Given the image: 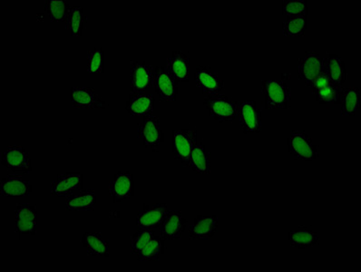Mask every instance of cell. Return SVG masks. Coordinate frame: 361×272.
<instances>
[{"label":"cell","instance_id":"obj_9","mask_svg":"<svg viewBox=\"0 0 361 272\" xmlns=\"http://www.w3.org/2000/svg\"><path fill=\"white\" fill-rule=\"evenodd\" d=\"M154 68L147 62H132L130 93H145L154 87Z\"/></svg>","mask_w":361,"mask_h":272},{"label":"cell","instance_id":"obj_31","mask_svg":"<svg viewBox=\"0 0 361 272\" xmlns=\"http://www.w3.org/2000/svg\"><path fill=\"white\" fill-rule=\"evenodd\" d=\"M307 30V17H287L283 23L285 37H302Z\"/></svg>","mask_w":361,"mask_h":272},{"label":"cell","instance_id":"obj_19","mask_svg":"<svg viewBox=\"0 0 361 272\" xmlns=\"http://www.w3.org/2000/svg\"><path fill=\"white\" fill-rule=\"evenodd\" d=\"M188 221L180 211H168L166 219L160 226V234L164 240L182 239L185 232Z\"/></svg>","mask_w":361,"mask_h":272},{"label":"cell","instance_id":"obj_11","mask_svg":"<svg viewBox=\"0 0 361 272\" xmlns=\"http://www.w3.org/2000/svg\"><path fill=\"white\" fill-rule=\"evenodd\" d=\"M168 211L166 204H144L136 217V226L138 229H157L166 219Z\"/></svg>","mask_w":361,"mask_h":272},{"label":"cell","instance_id":"obj_17","mask_svg":"<svg viewBox=\"0 0 361 272\" xmlns=\"http://www.w3.org/2000/svg\"><path fill=\"white\" fill-rule=\"evenodd\" d=\"M32 192V185L21 175H8L0 183V194L3 197L24 198Z\"/></svg>","mask_w":361,"mask_h":272},{"label":"cell","instance_id":"obj_24","mask_svg":"<svg viewBox=\"0 0 361 272\" xmlns=\"http://www.w3.org/2000/svg\"><path fill=\"white\" fill-rule=\"evenodd\" d=\"M289 242L291 247L296 249H308L314 247L319 242V234L309 226H298L290 230Z\"/></svg>","mask_w":361,"mask_h":272},{"label":"cell","instance_id":"obj_27","mask_svg":"<svg viewBox=\"0 0 361 272\" xmlns=\"http://www.w3.org/2000/svg\"><path fill=\"white\" fill-rule=\"evenodd\" d=\"M361 100L360 88L350 87L342 88L341 103V113L342 116H356L360 110Z\"/></svg>","mask_w":361,"mask_h":272},{"label":"cell","instance_id":"obj_1","mask_svg":"<svg viewBox=\"0 0 361 272\" xmlns=\"http://www.w3.org/2000/svg\"><path fill=\"white\" fill-rule=\"evenodd\" d=\"M204 106L209 116L221 123H232L238 116L239 103L226 94H217L204 98Z\"/></svg>","mask_w":361,"mask_h":272},{"label":"cell","instance_id":"obj_3","mask_svg":"<svg viewBox=\"0 0 361 272\" xmlns=\"http://www.w3.org/2000/svg\"><path fill=\"white\" fill-rule=\"evenodd\" d=\"M262 93L264 97L265 109H287L289 107L291 92L289 85L280 79H265L262 82Z\"/></svg>","mask_w":361,"mask_h":272},{"label":"cell","instance_id":"obj_25","mask_svg":"<svg viewBox=\"0 0 361 272\" xmlns=\"http://www.w3.org/2000/svg\"><path fill=\"white\" fill-rule=\"evenodd\" d=\"M324 73L331 78L332 83L341 85L346 83L348 72L346 64L341 56L329 54L324 60Z\"/></svg>","mask_w":361,"mask_h":272},{"label":"cell","instance_id":"obj_12","mask_svg":"<svg viewBox=\"0 0 361 272\" xmlns=\"http://www.w3.org/2000/svg\"><path fill=\"white\" fill-rule=\"evenodd\" d=\"M154 87L161 102H176L178 93L177 81L163 66L154 68Z\"/></svg>","mask_w":361,"mask_h":272},{"label":"cell","instance_id":"obj_7","mask_svg":"<svg viewBox=\"0 0 361 272\" xmlns=\"http://www.w3.org/2000/svg\"><path fill=\"white\" fill-rule=\"evenodd\" d=\"M237 117L239 118L240 130L243 134H259L262 131V110L255 101H240Z\"/></svg>","mask_w":361,"mask_h":272},{"label":"cell","instance_id":"obj_15","mask_svg":"<svg viewBox=\"0 0 361 272\" xmlns=\"http://www.w3.org/2000/svg\"><path fill=\"white\" fill-rule=\"evenodd\" d=\"M84 175L82 173H61L51 183L50 192L53 196L68 197L83 189Z\"/></svg>","mask_w":361,"mask_h":272},{"label":"cell","instance_id":"obj_23","mask_svg":"<svg viewBox=\"0 0 361 272\" xmlns=\"http://www.w3.org/2000/svg\"><path fill=\"white\" fill-rule=\"evenodd\" d=\"M97 194L94 190L82 189L66 197L68 211H92L96 207Z\"/></svg>","mask_w":361,"mask_h":272},{"label":"cell","instance_id":"obj_28","mask_svg":"<svg viewBox=\"0 0 361 272\" xmlns=\"http://www.w3.org/2000/svg\"><path fill=\"white\" fill-rule=\"evenodd\" d=\"M66 21V30L71 32V36L81 37L85 25L87 22V16L83 8L74 6L71 7Z\"/></svg>","mask_w":361,"mask_h":272},{"label":"cell","instance_id":"obj_34","mask_svg":"<svg viewBox=\"0 0 361 272\" xmlns=\"http://www.w3.org/2000/svg\"><path fill=\"white\" fill-rule=\"evenodd\" d=\"M155 235L154 230L139 229L131 239L132 254L137 255L139 252L150 242Z\"/></svg>","mask_w":361,"mask_h":272},{"label":"cell","instance_id":"obj_26","mask_svg":"<svg viewBox=\"0 0 361 272\" xmlns=\"http://www.w3.org/2000/svg\"><path fill=\"white\" fill-rule=\"evenodd\" d=\"M189 166L197 175H210L211 154L204 144L196 143L195 145L190 158Z\"/></svg>","mask_w":361,"mask_h":272},{"label":"cell","instance_id":"obj_20","mask_svg":"<svg viewBox=\"0 0 361 272\" xmlns=\"http://www.w3.org/2000/svg\"><path fill=\"white\" fill-rule=\"evenodd\" d=\"M155 98L151 93H130L126 103V109L132 116H148L153 115Z\"/></svg>","mask_w":361,"mask_h":272},{"label":"cell","instance_id":"obj_21","mask_svg":"<svg viewBox=\"0 0 361 272\" xmlns=\"http://www.w3.org/2000/svg\"><path fill=\"white\" fill-rule=\"evenodd\" d=\"M84 248L90 257L109 258L110 254L109 240L100 233L88 232L82 238Z\"/></svg>","mask_w":361,"mask_h":272},{"label":"cell","instance_id":"obj_4","mask_svg":"<svg viewBox=\"0 0 361 272\" xmlns=\"http://www.w3.org/2000/svg\"><path fill=\"white\" fill-rule=\"evenodd\" d=\"M197 143V131L192 129H178L173 132V153L174 159L180 166L188 167L195 145Z\"/></svg>","mask_w":361,"mask_h":272},{"label":"cell","instance_id":"obj_22","mask_svg":"<svg viewBox=\"0 0 361 272\" xmlns=\"http://www.w3.org/2000/svg\"><path fill=\"white\" fill-rule=\"evenodd\" d=\"M166 69L177 82H186L190 77V59L182 51H173L167 58Z\"/></svg>","mask_w":361,"mask_h":272},{"label":"cell","instance_id":"obj_5","mask_svg":"<svg viewBox=\"0 0 361 272\" xmlns=\"http://www.w3.org/2000/svg\"><path fill=\"white\" fill-rule=\"evenodd\" d=\"M324 60L322 54L312 50L298 60V79L310 87L312 82L324 72Z\"/></svg>","mask_w":361,"mask_h":272},{"label":"cell","instance_id":"obj_13","mask_svg":"<svg viewBox=\"0 0 361 272\" xmlns=\"http://www.w3.org/2000/svg\"><path fill=\"white\" fill-rule=\"evenodd\" d=\"M109 194L114 204L130 200L135 195V182L131 173L118 172L109 183Z\"/></svg>","mask_w":361,"mask_h":272},{"label":"cell","instance_id":"obj_10","mask_svg":"<svg viewBox=\"0 0 361 272\" xmlns=\"http://www.w3.org/2000/svg\"><path fill=\"white\" fill-rule=\"evenodd\" d=\"M37 209L36 205L30 204H18L14 213V229L18 234L37 233Z\"/></svg>","mask_w":361,"mask_h":272},{"label":"cell","instance_id":"obj_18","mask_svg":"<svg viewBox=\"0 0 361 272\" xmlns=\"http://www.w3.org/2000/svg\"><path fill=\"white\" fill-rule=\"evenodd\" d=\"M219 219L216 215L202 216L197 215L189 227V238L192 240H210L218 232Z\"/></svg>","mask_w":361,"mask_h":272},{"label":"cell","instance_id":"obj_30","mask_svg":"<svg viewBox=\"0 0 361 272\" xmlns=\"http://www.w3.org/2000/svg\"><path fill=\"white\" fill-rule=\"evenodd\" d=\"M71 5L65 0H47L45 2V11L52 22H63L66 20Z\"/></svg>","mask_w":361,"mask_h":272},{"label":"cell","instance_id":"obj_6","mask_svg":"<svg viewBox=\"0 0 361 272\" xmlns=\"http://www.w3.org/2000/svg\"><path fill=\"white\" fill-rule=\"evenodd\" d=\"M1 163L16 175H26L32 171L30 154L21 145H11L1 153Z\"/></svg>","mask_w":361,"mask_h":272},{"label":"cell","instance_id":"obj_8","mask_svg":"<svg viewBox=\"0 0 361 272\" xmlns=\"http://www.w3.org/2000/svg\"><path fill=\"white\" fill-rule=\"evenodd\" d=\"M138 137L148 149L159 152L164 139L159 117L154 115L145 116L138 126Z\"/></svg>","mask_w":361,"mask_h":272},{"label":"cell","instance_id":"obj_36","mask_svg":"<svg viewBox=\"0 0 361 272\" xmlns=\"http://www.w3.org/2000/svg\"><path fill=\"white\" fill-rule=\"evenodd\" d=\"M331 84H332L331 78H329L327 74L323 72L322 75H319V77L312 82L310 87L312 88V93L315 94L318 93L319 90L323 89V88L328 87V85Z\"/></svg>","mask_w":361,"mask_h":272},{"label":"cell","instance_id":"obj_33","mask_svg":"<svg viewBox=\"0 0 361 272\" xmlns=\"http://www.w3.org/2000/svg\"><path fill=\"white\" fill-rule=\"evenodd\" d=\"M309 13L306 0H284L283 14L287 17H307Z\"/></svg>","mask_w":361,"mask_h":272},{"label":"cell","instance_id":"obj_35","mask_svg":"<svg viewBox=\"0 0 361 272\" xmlns=\"http://www.w3.org/2000/svg\"><path fill=\"white\" fill-rule=\"evenodd\" d=\"M87 71L90 74H101L104 71L102 49H94L88 52Z\"/></svg>","mask_w":361,"mask_h":272},{"label":"cell","instance_id":"obj_16","mask_svg":"<svg viewBox=\"0 0 361 272\" xmlns=\"http://www.w3.org/2000/svg\"><path fill=\"white\" fill-rule=\"evenodd\" d=\"M71 103L75 109H106L107 104L93 87H73Z\"/></svg>","mask_w":361,"mask_h":272},{"label":"cell","instance_id":"obj_29","mask_svg":"<svg viewBox=\"0 0 361 272\" xmlns=\"http://www.w3.org/2000/svg\"><path fill=\"white\" fill-rule=\"evenodd\" d=\"M164 240L161 236L154 235L144 249L138 253L139 261H160L164 251Z\"/></svg>","mask_w":361,"mask_h":272},{"label":"cell","instance_id":"obj_14","mask_svg":"<svg viewBox=\"0 0 361 272\" xmlns=\"http://www.w3.org/2000/svg\"><path fill=\"white\" fill-rule=\"evenodd\" d=\"M195 80L202 94L207 96L220 94L224 89L223 79L208 66H198L195 73Z\"/></svg>","mask_w":361,"mask_h":272},{"label":"cell","instance_id":"obj_2","mask_svg":"<svg viewBox=\"0 0 361 272\" xmlns=\"http://www.w3.org/2000/svg\"><path fill=\"white\" fill-rule=\"evenodd\" d=\"M287 147L294 159L303 162H314L319 156L318 145L302 130H295L290 132L287 138Z\"/></svg>","mask_w":361,"mask_h":272},{"label":"cell","instance_id":"obj_32","mask_svg":"<svg viewBox=\"0 0 361 272\" xmlns=\"http://www.w3.org/2000/svg\"><path fill=\"white\" fill-rule=\"evenodd\" d=\"M341 90V85L334 83L329 85L315 94L316 101L319 104H340Z\"/></svg>","mask_w":361,"mask_h":272}]
</instances>
